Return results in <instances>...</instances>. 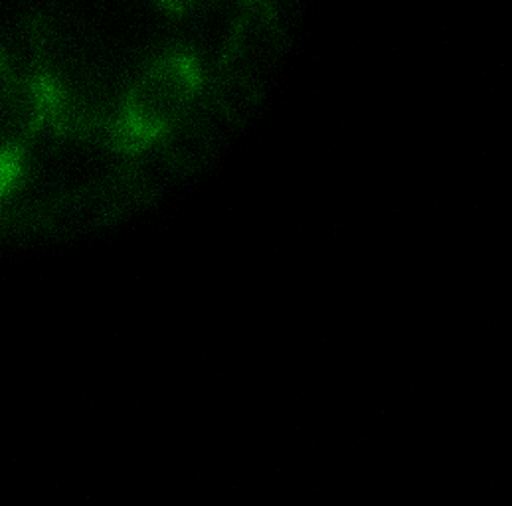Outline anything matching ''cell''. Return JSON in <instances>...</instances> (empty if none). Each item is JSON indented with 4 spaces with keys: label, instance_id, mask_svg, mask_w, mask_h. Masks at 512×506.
<instances>
[{
    "label": "cell",
    "instance_id": "6da1fadb",
    "mask_svg": "<svg viewBox=\"0 0 512 506\" xmlns=\"http://www.w3.org/2000/svg\"><path fill=\"white\" fill-rule=\"evenodd\" d=\"M28 48L50 127L121 153L115 135L131 93L190 48L188 20L171 0H44Z\"/></svg>",
    "mask_w": 512,
    "mask_h": 506
},
{
    "label": "cell",
    "instance_id": "7a4b0ae2",
    "mask_svg": "<svg viewBox=\"0 0 512 506\" xmlns=\"http://www.w3.org/2000/svg\"><path fill=\"white\" fill-rule=\"evenodd\" d=\"M48 129L46 99L30 60L0 48V208L16 200Z\"/></svg>",
    "mask_w": 512,
    "mask_h": 506
}]
</instances>
